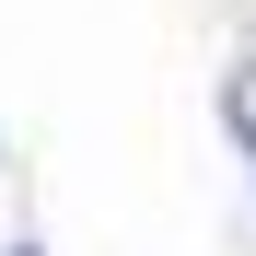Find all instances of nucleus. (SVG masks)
<instances>
[{"label": "nucleus", "mask_w": 256, "mask_h": 256, "mask_svg": "<svg viewBox=\"0 0 256 256\" xmlns=\"http://www.w3.org/2000/svg\"><path fill=\"white\" fill-rule=\"evenodd\" d=\"M233 140H244V152H256V70H244V82H233Z\"/></svg>", "instance_id": "1"}, {"label": "nucleus", "mask_w": 256, "mask_h": 256, "mask_svg": "<svg viewBox=\"0 0 256 256\" xmlns=\"http://www.w3.org/2000/svg\"><path fill=\"white\" fill-rule=\"evenodd\" d=\"M12 256H35V244H12Z\"/></svg>", "instance_id": "2"}]
</instances>
